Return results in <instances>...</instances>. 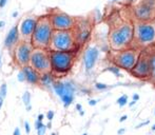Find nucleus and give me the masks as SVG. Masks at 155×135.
<instances>
[{"label": "nucleus", "instance_id": "nucleus-1", "mask_svg": "<svg viewBox=\"0 0 155 135\" xmlns=\"http://www.w3.org/2000/svg\"><path fill=\"white\" fill-rule=\"evenodd\" d=\"M134 23L131 21H120L113 25L109 33V44L112 51H122L133 46Z\"/></svg>", "mask_w": 155, "mask_h": 135}, {"label": "nucleus", "instance_id": "nucleus-2", "mask_svg": "<svg viewBox=\"0 0 155 135\" xmlns=\"http://www.w3.org/2000/svg\"><path fill=\"white\" fill-rule=\"evenodd\" d=\"M141 51L137 46H130L128 49L122 51H112L111 61L116 65L122 70H125L130 73L134 65H136L137 60L139 58Z\"/></svg>", "mask_w": 155, "mask_h": 135}, {"label": "nucleus", "instance_id": "nucleus-3", "mask_svg": "<svg viewBox=\"0 0 155 135\" xmlns=\"http://www.w3.org/2000/svg\"><path fill=\"white\" fill-rule=\"evenodd\" d=\"M134 42L137 48H148L155 43V21L134 22Z\"/></svg>", "mask_w": 155, "mask_h": 135}, {"label": "nucleus", "instance_id": "nucleus-4", "mask_svg": "<svg viewBox=\"0 0 155 135\" xmlns=\"http://www.w3.org/2000/svg\"><path fill=\"white\" fill-rule=\"evenodd\" d=\"M53 25L49 17H43L37 21V25L32 36L33 46L37 49H43L49 46L53 37Z\"/></svg>", "mask_w": 155, "mask_h": 135}, {"label": "nucleus", "instance_id": "nucleus-5", "mask_svg": "<svg viewBox=\"0 0 155 135\" xmlns=\"http://www.w3.org/2000/svg\"><path fill=\"white\" fill-rule=\"evenodd\" d=\"M76 37L71 31H55L51 40V46L53 51L62 52H74L76 48Z\"/></svg>", "mask_w": 155, "mask_h": 135}, {"label": "nucleus", "instance_id": "nucleus-6", "mask_svg": "<svg viewBox=\"0 0 155 135\" xmlns=\"http://www.w3.org/2000/svg\"><path fill=\"white\" fill-rule=\"evenodd\" d=\"M132 14L135 21L151 22L155 20V0H138L133 4Z\"/></svg>", "mask_w": 155, "mask_h": 135}, {"label": "nucleus", "instance_id": "nucleus-7", "mask_svg": "<svg viewBox=\"0 0 155 135\" xmlns=\"http://www.w3.org/2000/svg\"><path fill=\"white\" fill-rule=\"evenodd\" d=\"M74 52L52 51L50 54L52 69L57 73L64 74L71 70L74 62Z\"/></svg>", "mask_w": 155, "mask_h": 135}, {"label": "nucleus", "instance_id": "nucleus-8", "mask_svg": "<svg viewBox=\"0 0 155 135\" xmlns=\"http://www.w3.org/2000/svg\"><path fill=\"white\" fill-rule=\"evenodd\" d=\"M130 74L135 78L141 80H149L151 75V63H150V52L141 51L136 65H134Z\"/></svg>", "mask_w": 155, "mask_h": 135}, {"label": "nucleus", "instance_id": "nucleus-9", "mask_svg": "<svg viewBox=\"0 0 155 135\" xmlns=\"http://www.w3.org/2000/svg\"><path fill=\"white\" fill-rule=\"evenodd\" d=\"M51 23L56 31H71L75 28V20L66 13H55L51 17Z\"/></svg>", "mask_w": 155, "mask_h": 135}, {"label": "nucleus", "instance_id": "nucleus-10", "mask_svg": "<svg viewBox=\"0 0 155 135\" xmlns=\"http://www.w3.org/2000/svg\"><path fill=\"white\" fill-rule=\"evenodd\" d=\"M30 62L34 69L36 71H39V72L46 73L52 68L50 56H48V54L41 49H37L32 53Z\"/></svg>", "mask_w": 155, "mask_h": 135}, {"label": "nucleus", "instance_id": "nucleus-11", "mask_svg": "<svg viewBox=\"0 0 155 135\" xmlns=\"http://www.w3.org/2000/svg\"><path fill=\"white\" fill-rule=\"evenodd\" d=\"M98 58H99V50L97 46H89L85 50L83 55V63L87 72H90L94 69Z\"/></svg>", "mask_w": 155, "mask_h": 135}, {"label": "nucleus", "instance_id": "nucleus-12", "mask_svg": "<svg viewBox=\"0 0 155 135\" xmlns=\"http://www.w3.org/2000/svg\"><path fill=\"white\" fill-rule=\"evenodd\" d=\"M31 55H32V46L29 42L20 43L16 50V58L17 61L21 65H27L31 61Z\"/></svg>", "mask_w": 155, "mask_h": 135}, {"label": "nucleus", "instance_id": "nucleus-13", "mask_svg": "<svg viewBox=\"0 0 155 135\" xmlns=\"http://www.w3.org/2000/svg\"><path fill=\"white\" fill-rule=\"evenodd\" d=\"M37 25V20L35 18H25L21 21L20 25V34L27 42L32 40V36Z\"/></svg>", "mask_w": 155, "mask_h": 135}, {"label": "nucleus", "instance_id": "nucleus-14", "mask_svg": "<svg viewBox=\"0 0 155 135\" xmlns=\"http://www.w3.org/2000/svg\"><path fill=\"white\" fill-rule=\"evenodd\" d=\"M91 25L88 21H82L81 23L77 25V31L75 33V37H76L77 43L83 44L89 40V38L91 37Z\"/></svg>", "mask_w": 155, "mask_h": 135}, {"label": "nucleus", "instance_id": "nucleus-15", "mask_svg": "<svg viewBox=\"0 0 155 135\" xmlns=\"http://www.w3.org/2000/svg\"><path fill=\"white\" fill-rule=\"evenodd\" d=\"M53 89H54L55 93L59 97H62L64 95H67V94L75 95V92H76V88L71 81H66V82L57 81V82H54L53 83Z\"/></svg>", "mask_w": 155, "mask_h": 135}, {"label": "nucleus", "instance_id": "nucleus-16", "mask_svg": "<svg viewBox=\"0 0 155 135\" xmlns=\"http://www.w3.org/2000/svg\"><path fill=\"white\" fill-rule=\"evenodd\" d=\"M23 72L25 73V77H27V81L32 85H36L39 81V74L34 68L29 67V65H25L23 67Z\"/></svg>", "mask_w": 155, "mask_h": 135}, {"label": "nucleus", "instance_id": "nucleus-17", "mask_svg": "<svg viewBox=\"0 0 155 135\" xmlns=\"http://www.w3.org/2000/svg\"><path fill=\"white\" fill-rule=\"evenodd\" d=\"M18 35H19V32H18V27H13L11 30L9 31L8 35H6L5 39H4V46L6 48H11L12 46H14L16 42H17V40H18Z\"/></svg>", "mask_w": 155, "mask_h": 135}, {"label": "nucleus", "instance_id": "nucleus-18", "mask_svg": "<svg viewBox=\"0 0 155 135\" xmlns=\"http://www.w3.org/2000/svg\"><path fill=\"white\" fill-rule=\"evenodd\" d=\"M150 63H151V75L150 81L155 85V52H150Z\"/></svg>", "mask_w": 155, "mask_h": 135}, {"label": "nucleus", "instance_id": "nucleus-19", "mask_svg": "<svg viewBox=\"0 0 155 135\" xmlns=\"http://www.w3.org/2000/svg\"><path fill=\"white\" fill-rule=\"evenodd\" d=\"M40 81L42 83L43 86H53V83H54V80H53V76H52V74L49 73V72H46V73H43V75L41 76L40 78Z\"/></svg>", "mask_w": 155, "mask_h": 135}, {"label": "nucleus", "instance_id": "nucleus-20", "mask_svg": "<svg viewBox=\"0 0 155 135\" xmlns=\"http://www.w3.org/2000/svg\"><path fill=\"white\" fill-rule=\"evenodd\" d=\"M107 70L109 71V72H111V73L114 75L115 77H122V69L120 68H118L116 65H114V63H112V65H110L109 67L107 68Z\"/></svg>", "mask_w": 155, "mask_h": 135}, {"label": "nucleus", "instance_id": "nucleus-21", "mask_svg": "<svg viewBox=\"0 0 155 135\" xmlns=\"http://www.w3.org/2000/svg\"><path fill=\"white\" fill-rule=\"evenodd\" d=\"M61 101H62V104H64V108H68L69 106L73 104L74 101V95L72 94H67V95H64L62 97H60Z\"/></svg>", "mask_w": 155, "mask_h": 135}, {"label": "nucleus", "instance_id": "nucleus-22", "mask_svg": "<svg viewBox=\"0 0 155 135\" xmlns=\"http://www.w3.org/2000/svg\"><path fill=\"white\" fill-rule=\"evenodd\" d=\"M116 104H118L120 108H124L125 106H127V104H129V97H128V95L124 94V95H122L120 97H118V98H117V100H116Z\"/></svg>", "mask_w": 155, "mask_h": 135}, {"label": "nucleus", "instance_id": "nucleus-23", "mask_svg": "<svg viewBox=\"0 0 155 135\" xmlns=\"http://www.w3.org/2000/svg\"><path fill=\"white\" fill-rule=\"evenodd\" d=\"M94 87H95V89L98 90V91H106V90L110 89V86H108V85H106V83H103V82H99V81L95 82Z\"/></svg>", "mask_w": 155, "mask_h": 135}, {"label": "nucleus", "instance_id": "nucleus-24", "mask_svg": "<svg viewBox=\"0 0 155 135\" xmlns=\"http://www.w3.org/2000/svg\"><path fill=\"white\" fill-rule=\"evenodd\" d=\"M22 101H23V104H25V107L27 106H30L31 104V94L30 92H25L23 93V95H22Z\"/></svg>", "mask_w": 155, "mask_h": 135}, {"label": "nucleus", "instance_id": "nucleus-25", "mask_svg": "<svg viewBox=\"0 0 155 135\" xmlns=\"http://www.w3.org/2000/svg\"><path fill=\"white\" fill-rule=\"evenodd\" d=\"M6 93H8V86H6V83H2L0 86V95L4 98L6 96Z\"/></svg>", "mask_w": 155, "mask_h": 135}, {"label": "nucleus", "instance_id": "nucleus-26", "mask_svg": "<svg viewBox=\"0 0 155 135\" xmlns=\"http://www.w3.org/2000/svg\"><path fill=\"white\" fill-rule=\"evenodd\" d=\"M17 79H18V81H20V82H23L25 80H27V77H25V73L23 72V71H20V72L18 73Z\"/></svg>", "mask_w": 155, "mask_h": 135}, {"label": "nucleus", "instance_id": "nucleus-27", "mask_svg": "<svg viewBox=\"0 0 155 135\" xmlns=\"http://www.w3.org/2000/svg\"><path fill=\"white\" fill-rule=\"evenodd\" d=\"M46 125H43L40 129L37 130V133H38V135H44L46 134Z\"/></svg>", "mask_w": 155, "mask_h": 135}, {"label": "nucleus", "instance_id": "nucleus-28", "mask_svg": "<svg viewBox=\"0 0 155 135\" xmlns=\"http://www.w3.org/2000/svg\"><path fill=\"white\" fill-rule=\"evenodd\" d=\"M150 123V120H146V121H143V123H138L136 127H135V129H140V128H143V127H146L148 126Z\"/></svg>", "mask_w": 155, "mask_h": 135}, {"label": "nucleus", "instance_id": "nucleus-29", "mask_svg": "<svg viewBox=\"0 0 155 135\" xmlns=\"http://www.w3.org/2000/svg\"><path fill=\"white\" fill-rule=\"evenodd\" d=\"M54 115H55V113L53 112V111H49V112L46 113V118H48V120H49V121H52L53 118H54Z\"/></svg>", "mask_w": 155, "mask_h": 135}, {"label": "nucleus", "instance_id": "nucleus-30", "mask_svg": "<svg viewBox=\"0 0 155 135\" xmlns=\"http://www.w3.org/2000/svg\"><path fill=\"white\" fill-rule=\"evenodd\" d=\"M44 123H42V121H39V120H36V123H35V129L36 130H38V129H40L41 127L43 126Z\"/></svg>", "mask_w": 155, "mask_h": 135}, {"label": "nucleus", "instance_id": "nucleus-31", "mask_svg": "<svg viewBox=\"0 0 155 135\" xmlns=\"http://www.w3.org/2000/svg\"><path fill=\"white\" fill-rule=\"evenodd\" d=\"M25 132H27V134L31 132V126L27 121H25Z\"/></svg>", "mask_w": 155, "mask_h": 135}, {"label": "nucleus", "instance_id": "nucleus-32", "mask_svg": "<svg viewBox=\"0 0 155 135\" xmlns=\"http://www.w3.org/2000/svg\"><path fill=\"white\" fill-rule=\"evenodd\" d=\"M98 102V100H96V99H90L89 100V104L91 106V107H94V106H96Z\"/></svg>", "mask_w": 155, "mask_h": 135}, {"label": "nucleus", "instance_id": "nucleus-33", "mask_svg": "<svg viewBox=\"0 0 155 135\" xmlns=\"http://www.w3.org/2000/svg\"><path fill=\"white\" fill-rule=\"evenodd\" d=\"M140 98L139 94H137V93H134L133 95H132V100H135V101H138Z\"/></svg>", "mask_w": 155, "mask_h": 135}, {"label": "nucleus", "instance_id": "nucleus-34", "mask_svg": "<svg viewBox=\"0 0 155 135\" xmlns=\"http://www.w3.org/2000/svg\"><path fill=\"white\" fill-rule=\"evenodd\" d=\"M128 119V115H122V116H120V118H119V123H124V121H126V120Z\"/></svg>", "mask_w": 155, "mask_h": 135}, {"label": "nucleus", "instance_id": "nucleus-35", "mask_svg": "<svg viewBox=\"0 0 155 135\" xmlns=\"http://www.w3.org/2000/svg\"><path fill=\"white\" fill-rule=\"evenodd\" d=\"M125 133H126V129H125V128H122V129L117 130V134H118V135H124Z\"/></svg>", "mask_w": 155, "mask_h": 135}, {"label": "nucleus", "instance_id": "nucleus-36", "mask_svg": "<svg viewBox=\"0 0 155 135\" xmlns=\"http://www.w3.org/2000/svg\"><path fill=\"white\" fill-rule=\"evenodd\" d=\"M8 3V0H0V7H4Z\"/></svg>", "mask_w": 155, "mask_h": 135}, {"label": "nucleus", "instance_id": "nucleus-37", "mask_svg": "<svg viewBox=\"0 0 155 135\" xmlns=\"http://www.w3.org/2000/svg\"><path fill=\"white\" fill-rule=\"evenodd\" d=\"M13 135H21L20 129H19V128H16V129L14 130V132H13Z\"/></svg>", "mask_w": 155, "mask_h": 135}, {"label": "nucleus", "instance_id": "nucleus-38", "mask_svg": "<svg viewBox=\"0 0 155 135\" xmlns=\"http://www.w3.org/2000/svg\"><path fill=\"white\" fill-rule=\"evenodd\" d=\"M137 0H126V3L127 4H129V5H131V4H134V3H136Z\"/></svg>", "mask_w": 155, "mask_h": 135}, {"label": "nucleus", "instance_id": "nucleus-39", "mask_svg": "<svg viewBox=\"0 0 155 135\" xmlns=\"http://www.w3.org/2000/svg\"><path fill=\"white\" fill-rule=\"evenodd\" d=\"M76 110L78 111V112H81L82 111V106L80 104H76Z\"/></svg>", "mask_w": 155, "mask_h": 135}, {"label": "nucleus", "instance_id": "nucleus-40", "mask_svg": "<svg viewBox=\"0 0 155 135\" xmlns=\"http://www.w3.org/2000/svg\"><path fill=\"white\" fill-rule=\"evenodd\" d=\"M43 118H44V115H43V114H39V115L37 116V120H39V121H42Z\"/></svg>", "mask_w": 155, "mask_h": 135}, {"label": "nucleus", "instance_id": "nucleus-41", "mask_svg": "<svg viewBox=\"0 0 155 135\" xmlns=\"http://www.w3.org/2000/svg\"><path fill=\"white\" fill-rule=\"evenodd\" d=\"M137 104V101L132 100V101H131V102H129V107L132 108V107H134V106H135V104Z\"/></svg>", "mask_w": 155, "mask_h": 135}, {"label": "nucleus", "instance_id": "nucleus-42", "mask_svg": "<svg viewBox=\"0 0 155 135\" xmlns=\"http://www.w3.org/2000/svg\"><path fill=\"white\" fill-rule=\"evenodd\" d=\"M4 25H5V21L1 20V21H0V29H3L4 28Z\"/></svg>", "mask_w": 155, "mask_h": 135}, {"label": "nucleus", "instance_id": "nucleus-43", "mask_svg": "<svg viewBox=\"0 0 155 135\" xmlns=\"http://www.w3.org/2000/svg\"><path fill=\"white\" fill-rule=\"evenodd\" d=\"M2 104H3V97L0 95V109L2 108Z\"/></svg>", "mask_w": 155, "mask_h": 135}, {"label": "nucleus", "instance_id": "nucleus-44", "mask_svg": "<svg viewBox=\"0 0 155 135\" xmlns=\"http://www.w3.org/2000/svg\"><path fill=\"white\" fill-rule=\"evenodd\" d=\"M17 16H18V12H14V13L12 14V17H13V18H16Z\"/></svg>", "mask_w": 155, "mask_h": 135}, {"label": "nucleus", "instance_id": "nucleus-45", "mask_svg": "<svg viewBox=\"0 0 155 135\" xmlns=\"http://www.w3.org/2000/svg\"><path fill=\"white\" fill-rule=\"evenodd\" d=\"M46 128L51 129V128H52V121H49V123H48V125H46Z\"/></svg>", "mask_w": 155, "mask_h": 135}, {"label": "nucleus", "instance_id": "nucleus-46", "mask_svg": "<svg viewBox=\"0 0 155 135\" xmlns=\"http://www.w3.org/2000/svg\"><path fill=\"white\" fill-rule=\"evenodd\" d=\"M31 110H32V106L30 104V106H27V112H30Z\"/></svg>", "mask_w": 155, "mask_h": 135}, {"label": "nucleus", "instance_id": "nucleus-47", "mask_svg": "<svg viewBox=\"0 0 155 135\" xmlns=\"http://www.w3.org/2000/svg\"><path fill=\"white\" fill-rule=\"evenodd\" d=\"M151 131H153V132H154V131H155V123H154V125H153L152 127H151Z\"/></svg>", "mask_w": 155, "mask_h": 135}, {"label": "nucleus", "instance_id": "nucleus-48", "mask_svg": "<svg viewBox=\"0 0 155 135\" xmlns=\"http://www.w3.org/2000/svg\"><path fill=\"white\" fill-rule=\"evenodd\" d=\"M79 114H80L81 116H83V115H85V111H81V112H79Z\"/></svg>", "mask_w": 155, "mask_h": 135}, {"label": "nucleus", "instance_id": "nucleus-49", "mask_svg": "<svg viewBox=\"0 0 155 135\" xmlns=\"http://www.w3.org/2000/svg\"><path fill=\"white\" fill-rule=\"evenodd\" d=\"M1 63H2V58H1V54H0V68H1Z\"/></svg>", "mask_w": 155, "mask_h": 135}, {"label": "nucleus", "instance_id": "nucleus-50", "mask_svg": "<svg viewBox=\"0 0 155 135\" xmlns=\"http://www.w3.org/2000/svg\"><path fill=\"white\" fill-rule=\"evenodd\" d=\"M110 1H112V2H117V1H120V0H110Z\"/></svg>", "mask_w": 155, "mask_h": 135}, {"label": "nucleus", "instance_id": "nucleus-51", "mask_svg": "<svg viewBox=\"0 0 155 135\" xmlns=\"http://www.w3.org/2000/svg\"><path fill=\"white\" fill-rule=\"evenodd\" d=\"M51 135H58V134H57V133H52Z\"/></svg>", "mask_w": 155, "mask_h": 135}, {"label": "nucleus", "instance_id": "nucleus-52", "mask_svg": "<svg viewBox=\"0 0 155 135\" xmlns=\"http://www.w3.org/2000/svg\"><path fill=\"white\" fill-rule=\"evenodd\" d=\"M81 135H88V133H83V134H81Z\"/></svg>", "mask_w": 155, "mask_h": 135}, {"label": "nucleus", "instance_id": "nucleus-53", "mask_svg": "<svg viewBox=\"0 0 155 135\" xmlns=\"http://www.w3.org/2000/svg\"><path fill=\"white\" fill-rule=\"evenodd\" d=\"M153 113H154V115H155V109H154V111H153Z\"/></svg>", "mask_w": 155, "mask_h": 135}]
</instances>
